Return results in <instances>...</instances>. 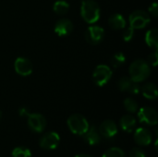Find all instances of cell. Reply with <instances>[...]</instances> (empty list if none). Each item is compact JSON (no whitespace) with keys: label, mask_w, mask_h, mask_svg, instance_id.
<instances>
[{"label":"cell","mask_w":158,"mask_h":157,"mask_svg":"<svg viewBox=\"0 0 158 157\" xmlns=\"http://www.w3.org/2000/svg\"><path fill=\"white\" fill-rule=\"evenodd\" d=\"M129 74L130 78L138 83L144 81L151 74V66L146 60L136 59L131 64Z\"/></svg>","instance_id":"obj_1"},{"label":"cell","mask_w":158,"mask_h":157,"mask_svg":"<svg viewBox=\"0 0 158 157\" xmlns=\"http://www.w3.org/2000/svg\"><path fill=\"white\" fill-rule=\"evenodd\" d=\"M81 16L89 24L97 22L101 16V8L95 0H83L81 5Z\"/></svg>","instance_id":"obj_2"},{"label":"cell","mask_w":158,"mask_h":157,"mask_svg":"<svg viewBox=\"0 0 158 157\" xmlns=\"http://www.w3.org/2000/svg\"><path fill=\"white\" fill-rule=\"evenodd\" d=\"M68 127L69 130L76 134L82 136L89 129V123L86 119V118L81 114H73L71 115L67 121Z\"/></svg>","instance_id":"obj_3"},{"label":"cell","mask_w":158,"mask_h":157,"mask_svg":"<svg viewBox=\"0 0 158 157\" xmlns=\"http://www.w3.org/2000/svg\"><path fill=\"white\" fill-rule=\"evenodd\" d=\"M151 21L150 14L144 10L137 9L133 11L129 17L130 26L134 30H140L145 28Z\"/></svg>","instance_id":"obj_4"},{"label":"cell","mask_w":158,"mask_h":157,"mask_svg":"<svg viewBox=\"0 0 158 157\" xmlns=\"http://www.w3.org/2000/svg\"><path fill=\"white\" fill-rule=\"evenodd\" d=\"M112 78V69L104 64L98 65L93 72V81L96 86L103 87L109 82Z\"/></svg>","instance_id":"obj_5"},{"label":"cell","mask_w":158,"mask_h":157,"mask_svg":"<svg viewBox=\"0 0 158 157\" xmlns=\"http://www.w3.org/2000/svg\"><path fill=\"white\" fill-rule=\"evenodd\" d=\"M138 118L141 123L148 126H156L158 122V115L156 109L144 106L140 108L138 111Z\"/></svg>","instance_id":"obj_6"},{"label":"cell","mask_w":158,"mask_h":157,"mask_svg":"<svg viewBox=\"0 0 158 157\" xmlns=\"http://www.w3.org/2000/svg\"><path fill=\"white\" fill-rule=\"evenodd\" d=\"M85 40L88 43L92 45L99 44L105 37V30L104 28L97 26V25H92L90 26L87 31H85Z\"/></svg>","instance_id":"obj_7"},{"label":"cell","mask_w":158,"mask_h":157,"mask_svg":"<svg viewBox=\"0 0 158 157\" xmlns=\"http://www.w3.org/2000/svg\"><path fill=\"white\" fill-rule=\"evenodd\" d=\"M59 142L60 137L58 133L55 131H48L41 137L39 145L44 150H54L58 146Z\"/></svg>","instance_id":"obj_8"},{"label":"cell","mask_w":158,"mask_h":157,"mask_svg":"<svg viewBox=\"0 0 158 157\" xmlns=\"http://www.w3.org/2000/svg\"><path fill=\"white\" fill-rule=\"evenodd\" d=\"M14 69L17 74L22 77H27L32 73L33 65L29 58L24 56H19L14 62Z\"/></svg>","instance_id":"obj_9"},{"label":"cell","mask_w":158,"mask_h":157,"mask_svg":"<svg viewBox=\"0 0 158 157\" xmlns=\"http://www.w3.org/2000/svg\"><path fill=\"white\" fill-rule=\"evenodd\" d=\"M28 118V126L29 128L36 132L41 133L46 128V119L45 118L38 113H30Z\"/></svg>","instance_id":"obj_10"},{"label":"cell","mask_w":158,"mask_h":157,"mask_svg":"<svg viewBox=\"0 0 158 157\" xmlns=\"http://www.w3.org/2000/svg\"><path fill=\"white\" fill-rule=\"evenodd\" d=\"M118 86L119 91L129 93L131 94H138L141 89V86L139 85L138 82L134 81L130 77H127V76H124L119 79L118 82Z\"/></svg>","instance_id":"obj_11"},{"label":"cell","mask_w":158,"mask_h":157,"mask_svg":"<svg viewBox=\"0 0 158 157\" xmlns=\"http://www.w3.org/2000/svg\"><path fill=\"white\" fill-rule=\"evenodd\" d=\"M134 142L140 146H148L153 142V134L146 128H138L134 132Z\"/></svg>","instance_id":"obj_12"},{"label":"cell","mask_w":158,"mask_h":157,"mask_svg":"<svg viewBox=\"0 0 158 157\" xmlns=\"http://www.w3.org/2000/svg\"><path fill=\"white\" fill-rule=\"evenodd\" d=\"M73 28H74V26H73L72 21L69 19L63 18V19H60L59 20L56 21L55 28H54V31L58 36L64 37V36L69 35L72 32Z\"/></svg>","instance_id":"obj_13"},{"label":"cell","mask_w":158,"mask_h":157,"mask_svg":"<svg viewBox=\"0 0 158 157\" xmlns=\"http://www.w3.org/2000/svg\"><path fill=\"white\" fill-rule=\"evenodd\" d=\"M98 131L102 137L113 138L118 133V126L115 121L111 119H106L100 124Z\"/></svg>","instance_id":"obj_14"},{"label":"cell","mask_w":158,"mask_h":157,"mask_svg":"<svg viewBox=\"0 0 158 157\" xmlns=\"http://www.w3.org/2000/svg\"><path fill=\"white\" fill-rule=\"evenodd\" d=\"M82 136H83V139L86 142V143H88L89 145H92V146L97 145L98 143H100L101 137H102L95 126L89 127L88 130Z\"/></svg>","instance_id":"obj_15"},{"label":"cell","mask_w":158,"mask_h":157,"mask_svg":"<svg viewBox=\"0 0 158 157\" xmlns=\"http://www.w3.org/2000/svg\"><path fill=\"white\" fill-rule=\"evenodd\" d=\"M140 92L148 100H156L157 98L158 90L156 84L153 82H147L141 87Z\"/></svg>","instance_id":"obj_16"},{"label":"cell","mask_w":158,"mask_h":157,"mask_svg":"<svg viewBox=\"0 0 158 157\" xmlns=\"http://www.w3.org/2000/svg\"><path fill=\"white\" fill-rule=\"evenodd\" d=\"M108 24L113 30H123L127 25V21L123 15L116 13L109 17Z\"/></svg>","instance_id":"obj_17"},{"label":"cell","mask_w":158,"mask_h":157,"mask_svg":"<svg viewBox=\"0 0 158 157\" xmlns=\"http://www.w3.org/2000/svg\"><path fill=\"white\" fill-rule=\"evenodd\" d=\"M136 118L131 115H125L120 118V128L125 132H132L136 128Z\"/></svg>","instance_id":"obj_18"},{"label":"cell","mask_w":158,"mask_h":157,"mask_svg":"<svg viewBox=\"0 0 158 157\" xmlns=\"http://www.w3.org/2000/svg\"><path fill=\"white\" fill-rule=\"evenodd\" d=\"M145 43L146 44L151 47L154 48L156 50H157L158 47V31L156 28L149 30L146 34H145Z\"/></svg>","instance_id":"obj_19"},{"label":"cell","mask_w":158,"mask_h":157,"mask_svg":"<svg viewBox=\"0 0 158 157\" xmlns=\"http://www.w3.org/2000/svg\"><path fill=\"white\" fill-rule=\"evenodd\" d=\"M53 10L56 14L63 16L69 10V4L65 0H58L53 6Z\"/></svg>","instance_id":"obj_20"},{"label":"cell","mask_w":158,"mask_h":157,"mask_svg":"<svg viewBox=\"0 0 158 157\" xmlns=\"http://www.w3.org/2000/svg\"><path fill=\"white\" fill-rule=\"evenodd\" d=\"M126 62V56L122 52H118L115 55L112 56L110 59V63L112 68H118L121 66H123Z\"/></svg>","instance_id":"obj_21"},{"label":"cell","mask_w":158,"mask_h":157,"mask_svg":"<svg viewBox=\"0 0 158 157\" xmlns=\"http://www.w3.org/2000/svg\"><path fill=\"white\" fill-rule=\"evenodd\" d=\"M124 107L125 109L130 112V113H136L138 111V108H139V105H138V103L135 99L131 98V97H128L124 100Z\"/></svg>","instance_id":"obj_22"},{"label":"cell","mask_w":158,"mask_h":157,"mask_svg":"<svg viewBox=\"0 0 158 157\" xmlns=\"http://www.w3.org/2000/svg\"><path fill=\"white\" fill-rule=\"evenodd\" d=\"M102 157H126L125 153L118 147H111L107 149Z\"/></svg>","instance_id":"obj_23"},{"label":"cell","mask_w":158,"mask_h":157,"mask_svg":"<svg viewBox=\"0 0 158 157\" xmlns=\"http://www.w3.org/2000/svg\"><path fill=\"white\" fill-rule=\"evenodd\" d=\"M31 153L26 147H17L12 151V157H31Z\"/></svg>","instance_id":"obj_24"},{"label":"cell","mask_w":158,"mask_h":157,"mask_svg":"<svg viewBox=\"0 0 158 157\" xmlns=\"http://www.w3.org/2000/svg\"><path fill=\"white\" fill-rule=\"evenodd\" d=\"M125 29V28H124ZM134 33H135V30L133 28H131V26L126 28L123 32H122V36H123V40L125 42H130L132 40L133 36H134Z\"/></svg>","instance_id":"obj_25"},{"label":"cell","mask_w":158,"mask_h":157,"mask_svg":"<svg viewBox=\"0 0 158 157\" xmlns=\"http://www.w3.org/2000/svg\"><path fill=\"white\" fill-rule=\"evenodd\" d=\"M129 157H146V155L143 150H142L141 148L135 147L131 149V151L130 152Z\"/></svg>","instance_id":"obj_26"},{"label":"cell","mask_w":158,"mask_h":157,"mask_svg":"<svg viewBox=\"0 0 158 157\" xmlns=\"http://www.w3.org/2000/svg\"><path fill=\"white\" fill-rule=\"evenodd\" d=\"M150 66L152 67H156L158 62V56H157V51L156 50L155 52L151 53L149 56H148V61Z\"/></svg>","instance_id":"obj_27"},{"label":"cell","mask_w":158,"mask_h":157,"mask_svg":"<svg viewBox=\"0 0 158 157\" xmlns=\"http://www.w3.org/2000/svg\"><path fill=\"white\" fill-rule=\"evenodd\" d=\"M148 11H149V14H151L152 16H154V17H157V15H158L157 3L154 2L153 4H151V6H149V8H148Z\"/></svg>","instance_id":"obj_28"},{"label":"cell","mask_w":158,"mask_h":157,"mask_svg":"<svg viewBox=\"0 0 158 157\" xmlns=\"http://www.w3.org/2000/svg\"><path fill=\"white\" fill-rule=\"evenodd\" d=\"M19 114L20 117L24 118V117H28V116L30 115V111L28 110L27 107H21V108H19Z\"/></svg>","instance_id":"obj_29"},{"label":"cell","mask_w":158,"mask_h":157,"mask_svg":"<svg viewBox=\"0 0 158 157\" xmlns=\"http://www.w3.org/2000/svg\"><path fill=\"white\" fill-rule=\"evenodd\" d=\"M74 157H93L91 156V155H86V154H81V155H76V156Z\"/></svg>","instance_id":"obj_30"},{"label":"cell","mask_w":158,"mask_h":157,"mask_svg":"<svg viewBox=\"0 0 158 157\" xmlns=\"http://www.w3.org/2000/svg\"><path fill=\"white\" fill-rule=\"evenodd\" d=\"M2 116H3V114H2V111L0 110V120H1V118H2Z\"/></svg>","instance_id":"obj_31"}]
</instances>
